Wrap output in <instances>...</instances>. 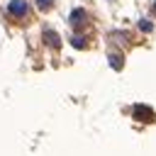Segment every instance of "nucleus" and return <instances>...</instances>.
<instances>
[{"label":"nucleus","mask_w":156,"mask_h":156,"mask_svg":"<svg viewBox=\"0 0 156 156\" xmlns=\"http://www.w3.org/2000/svg\"><path fill=\"white\" fill-rule=\"evenodd\" d=\"M7 12H10L15 20H24V17L29 15V5H27L24 0H10V5H7Z\"/></svg>","instance_id":"1"},{"label":"nucleus","mask_w":156,"mask_h":156,"mask_svg":"<svg viewBox=\"0 0 156 156\" xmlns=\"http://www.w3.org/2000/svg\"><path fill=\"white\" fill-rule=\"evenodd\" d=\"M132 115H134L139 122H154V119H156V112H154L151 107H146V105H134Z\"/></svg>","instance_id":"2"},{"label":"nucleus","mask_w":156,"mask_h":156,"mask_svg":"<svg viewBox=\"0 0 156 156\" xmlns=\"http://www.w3.org/2000/svg\"><path fill=\"white\" fill-rule=\"evenodd\" d=\"M85 20H88V12L83 10V7H76L73 12H71V17H68V22H71V27H83L85 24Z\"/></svg>","instance_id":"3"},{"label":"nucleus","mask_w":156,"mask_h":156,"mask_svg":"<svg viewBox=\"0 0 156 156\" xmlns=\"http://www.w3.org/2000/svg\"><path fill=\"white\" fill-rule=\"evenodd\" d=\"M44 41H46V46H51V49H58L61 46V39H58V34L54 32V29H44Z\"/></svg>","instance_id":"4"},{"label":"nucleus","mask_w":156,"mask_h":156,"mask_svg":"<svg viewBox=\"0 0 156 156\" xmlns=\"http://www.w3.org/2000/svg\"><path fill=\"white\" fill-rule=\"evenodd\" d=\"M71 44H73L76 49H85V41H83L80 34H73V37H71Z\"/></svg>","instance_id":"5"},{"label":"nucleus","mask_w":156,"mask_h":156,"mask_svg":"<svg viewBox=\"0 0 156 156\" xmlns=\"http://www.w3.org/2000/svg\"><path fill=\"white\" fill-rule=\"evenodd\" d=\"M37 7L46 12V10H51V7H54V0H37Z\"/></svg>","instance_id":"6"},{"label":"nucleus","mask_w":156,"mask_h":156,"mask_svg":"<svg viewBox=\"0 0 156 156\" xmlns=\"http://www.w3.org/2000/svg\"><path fill=\"white\" fill-rule=\"evenodd\" d=\"M110 63L119 71V68H122V56H119V54H112V56H110Z\"/></svg>","instance_id":"7"},{"label":"nucleus","mask_w":156,"mask_h":156,"mask_svg":"<svg viewBox=\"0 0 156 156\" xmlns=\"http://www.w3.org/2000/svg\"><path fill=\"white\" fill-rule=\"evenodd\" d=\"M139 29H141V32H151V22H146V20L139 22Z\"/></svg>","instance_id":"8"},{"label":"nucleus","mask_w":156,"mask_h":156,"mask_svg":"<svg viewBox=\"0 0 156 156\" xmlns=\"http://www.w3.org/2000/svg\"><path fill=\"white\" fill-rule=\"evenodd\" d=\"M154 10H156V2H154Z\"/></svg>","instance_id":"9"}]
</instances>
